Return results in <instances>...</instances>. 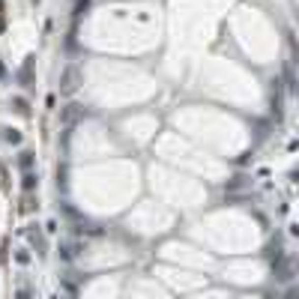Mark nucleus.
<instances>
[{
	"label": "nucleus",
	"mask_w": 299,
	"mask_h": 299,
	"mask_svg": "<svg viewBox=\"0 0 299 299\" xmlns=\"http://www.w3.org/2000/svg\"><path fill=\"white\" fill-rule=\"evenodd\" d=\"M33 185H36V177H33L30 171H27V174H24V189L30 192V189H33Z\"/></svg>",
	"instance_id": "6"
},
{
	"label": "nucleus",
	"mask_w": 299,
	"mask_h": 299,
	"mask_svg": "<svg viewBox=\"0 0 299 299\" xmlns=\"http://www.w3.org/2000/svg\"><path fill=\"white\" fill-rule=\"evenodd\" d=\"M81 117H84V108H81V105H66V108H63V123H66V126L78 123Z\"/></svg>",
	"instance_id": "2"
},
{
	"label": "nucleus",
	"mask_w": 299,
	"mask_h": 299,
	"mask_svg": "<svg viewBox=\"0 0 299 299\" xmlns=\"http://www.w3.org/2000/svg\"><path fill=\"white\" fill-rule=\"evenodd\" d=\"M18 162H21V168H27V171H30V165H33V153H21V159H18Z\"/></svg>",
	"instance_id": "5"
},
{
	"label": "nucleus",
	"mask_w": 299,
	"mask_h": 299,
	"mask_svg": "<svg viewBox=\"0 0 299 299\" xmlns=\"http://www.w3.org/2000/svg\"><path fill=\"white\" fill-rule=\"evenodd\" d=\"M18 299H27V290H21V293H18Z\"/></svg>",
	"instance_id": "9"
},
{
	"label": "nucleus",
	"mask_w": 299,
	"mask_h": 299,
	"mask_svg": "<svg viewBox=\"0 0 299 299\" xmlns=\"http://www.w3.org/2000/svg\"><path fill=\"white\" fill-rule=\"evenodd\" d=\"M18 81H21L24 87H30V84H33V57H27V60H24V66L18 69Z\"/></svg>",
	"instance_id": "3"
},
{
	"label": "nucleus",
	"mask_w": 299,
	"mask_h": 299,
	"mask_svg": "<svg viewBox=\"0 0 299 299\" xmlns=\"http://www.w3.org/2000/svg\"><path fill=\"white\" fill-rule=\"evenodd\" d=\"M6 141H9V144H18V141H21V135H18L15 129H6Z\"/></svg>",
	"instance_id": "7"
},
{
	"label": "nucleus",
	"mask_w": 299,
	"mask_h": 299,
	"mask_svg": "<svg viewBox=\"0 0 299 299\" xmlns=\"http://www.w3.org/2000/svg\"><path fill=\"white\" fill-rule=\"evenodd\" d=\"M6 30V18H3V12H0V33Z\"/></svg>",
	"instance_id": "8"
},
{
	"label": "nucleus",
	"mask_w": 299,
	"mask_h": 299,
	"mask_svg": "<svg viewBox=\"0 0 299 299\" xmlns=\"http://www.w3.org/2000/svg\"><path fill=\"white\" fill-rule=\"evenodd\" d=\"M78 84H81V66L78 63H69L63 69V75H60V93L63 96H72L75 90H78Z\"/></svg>",
	"instance_id": "1"
},
{
	"label": "nucleus",
	"mask_w": 299,
	"mask_h": 299,
	"mask_svg": "<svg viewBox=\"0 0 299 299\" xmlns=\"http://www.w3.org/2000/svg\"><path fill=\"white\" fill-rule=\"evenodd\" d=\"M3 72H6V69H3V63H0V78H3Z\"/></svg>",
	"instance_id": "10"
},
{
	"label": "nucleus",
	"mask_w": 299,
	"mask_h": 299,
	"mask_svg": "<svg viewBox=\"0 0 299 299\" xmlns=\"http://www.w3.org/2000/svg\"><path fill=\"white\" fill-rule=\"evenodd\" d=\"M12 108L18 111V114H24V117L30 114V108H27V102H24V99H15V102H12Z\"/></svg>",
	"instance_id": "4"
}]
</instances>
